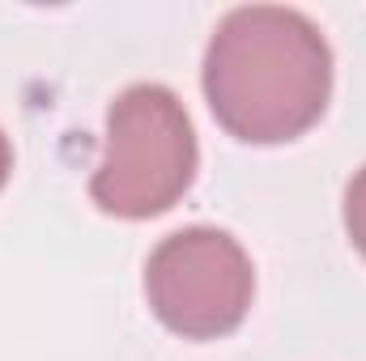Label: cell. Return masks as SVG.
Wrapping results in <instances>:
<instances>
[{
	"label": "cell",
	"mask_w": 366,
	"mask_h": 361,
	"mask_svg": "<svg viewBox=\"0 0 366 361\" xmlns=\"http://www.w3.org/2000/svg\"><path fill=\"white\" fill-rule=\"evenodd\" d=\"M9 171H13V149H9V136L0 132V187L9 179Z\"/></svg>",
	"instance_id": "cell-5"
},
{
	"label": "cell",
	"mask_w": 366,
	"mask_h": 361,
	"mask_svg": "<svg viewBox=\"0 0 366 361\" xmlns=\"http://www.w3.org/2000/svg\"><path fill=\"white\" fill-rule=\"evenodd\" d=\"M332 51L320 26L281 4H243L222 17L204 51V98L217 123L247 145L302 136L328 106Z\"/></svg>",
	"instance_id": "cell-1"
},
{
	"label": "cell",
	"mask_w": 366,
	"mask_h": 361,
	"mask_svg": "<svg viewBox=\"0 0 366 361\" xmlns=\"http://www.w3.org/2000/svg\"><path fill=\"white\" fill-rule=\"evenodd\" d=\"M154 315L183 340H217L234 332L252 306L256 272L247 251L213 225H187L162 238L145 264Z\"/></svg>",
	"instance_id": "cell-3"
},
{
	"label": "cell",
	"mask_w": 366,
	"mask_h": 361,
	"mask_svg": "<svg viewBox=\"0 0 366 361\" xmlns=\"http://www.w3.org/2000/svg\"><path fill=\"white\" fill-rule=\"evenodd\" d=\"M345 230H350L354 247L366 255V166L354 175L350 191H345Z\"/></svg>",
	"instance_id": "cell-4"
},
{
	"label": "cell",
	"mask_w": 366,
	"mask_h": 361,
	"mask_svg": "<svg viewBox=\"0 0 366 361\" xmlns=\"http://www.w3.org/2000/svg\"><path fill=\"white\" fill-rule=\"evenodd\" d=\"M196 179V132L167 86H128L107 111V145L90 179L94 204L145 221L175 208Z\"/></svg>",
	"instance_id": "cell-2"
}]
</instances>
